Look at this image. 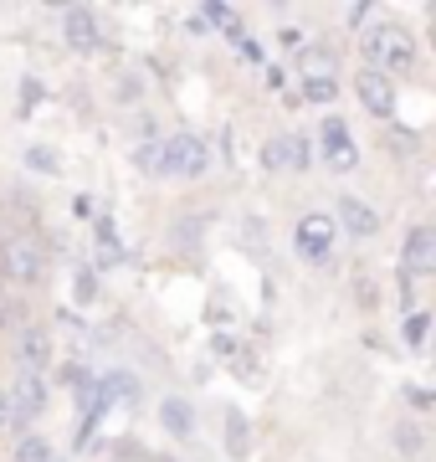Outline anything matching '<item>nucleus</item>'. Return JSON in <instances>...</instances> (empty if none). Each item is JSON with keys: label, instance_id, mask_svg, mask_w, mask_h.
<instances>
[{"label": "nucleus", "instance_id": "obj_23", "mask_svg": "<svg viewBox=\"0 0 436 462\" xmlns=\"http://www.w3.org/2000/svg\"><path fill=\"white\" fill-rule=\"evenodd\" d=\"M205 16L216 21V26H226V32H236V16L226 11V5H205Z\"/></svg>", "mask_w": 436, "mask_h": 462}, {"label": "nucleus", "instance_id": "obj_4", "mask_svg": "<svg viewBox=\"0 0 436 462\" xmlns=\"http://www.w3.org/2000/svg\"><path fill=\"white\" fill-rule=\"evenodd\" d=\"M293 247H298L303 263H323L334 252V216H323V211L303 216L298 231H293Z\"/></svg>", "mask_w": 436, "mask_h": 462}, {"label": "nucleus", "instance_id": "obj_17", "mask_svg": "<svg viewBox=\"0 0 436 462\" xmlns=\"http://www.w3.org/2000/svg\"><path fill=\"white\" fill-rule=\"evenodd\" d=\"M139 170H144V175H165V144H159V139H150V144H139Z\"/></svg>", "mask_w": 436, "mask_h": 462}, {"label": "nucleus", "instance_id": "obj_19", "mask_svg": "<svg viewBox=\"0 0 436 462\" xmlns=\"http://www.w3.org/2000/svg\"><path fill=\"white\" fill-rule=\"evenodd\" d=\"M26 165L41 170V175H57V154H51L47 144H32V149H26Z\"/></svg>", "mask_w": 436, "mask_h": 462}, {"label": "nucleus", "instance_id": "obj_7", "mask_svg": "<svg viewBox=\"0 0 436 462\" xmlns=\"http://www.w3.org/2000/svg\"><path fill=\"white\" fill-rule=\"evenodd\" d=\"M62 36H68V47H77V51H93L103 42V32H98V16L87 11V5H68L62 11Z\"/></svg>", "mask_w": 436, "mask_h": 462}, {"label": "nucleus", "instance_id": "obj_25", "mask_svg": "<svg viewBox=\"0 0 436 462\" xmlns=\"http://www.w3.org/2000/svg\"><path fill=\"white\" fill-rule=\"evenodd\" d=\"M401 452H421V431L416 427H401Z\"/></svg>", "mask_w": 436, "mask_h": 462}, {"label": "nucleus", "instance_id": "obj_14", "mask_svg": "<svg viewBox=\"0 0 436 462\" xmlns=\"http://www.w3.org/2000/svg\"><path fill=\"white\" fill-rule=\"evenodd\" d=\"M11 406H16V427L26 421V416L41 411V406H47V391H41V380H36V375H21V385L11 391Z\"/></svg>", "mask_w": 436, "mask_h": 462}, {"label": "nucleus", "instance_id": "obj_9", "mask_svg": "<svg viewBox=\"0 0 436 462\" xmlns=\"http://www.w3.org/2000/svg\"><path fill=\"white\" fill-rule=\"evenodd\" d=\"M339 221H344V231H354V236H375V231H380L375 206L359 200V196H339Z\"/></svg>", "mask_w": 436, "mask_h": 462}, {"label": "nucleus", "instance_id": "obj_12", "mask_svg": "<svg viewBox=\"0 0 436 462\" xmlns=\"http://www.w3.org/2000/svg\"><path fill=\"white\" fill-rule=\"evenodd\" d=\"M16 355H21V370H26V375H36V370H41V365L51 360V339H47V329L26 324V334H21Z\"/></svg>", "mask_w": 436, "mask_h": 462}, {"label": "nucleus", "instance_id": "obj_2", "mask_svg": "<svg viewBox=\"0 0 436 462\" xmlns=\"http://www.w3.org/2000/svg\"><path fill=\"white\" fill-rule=\"evenodd\" d=\"M165 144V175H180V180H195L211 165V149H205L201 134H175V139H159Z\"/></svg>", "mask_w": 436, "mask_h": 462}, {"label": "nucleus", "instance_id": "obj_20", "mask_svg": "<svg viewBox=\"0 0 436 462\" xmlns=\"http://www.w3.org/2000/svg\"><path fill=\"white\" fill-rule=\"evenodd\" d=\"M339 83H303V98L308 103H334Z\"/></svg>", "mask_w": 436, "mask_h": 462}, {"label": "nucleus", "instance_id": "obj_15", "mask_svg": "<svg viewBox=\"0 0 436 462\" xmlns=\"http://www.w3.org/2000/svg\"><path fill=\"white\" fill-rule=\"evenodd\" d=\"M159 421H165L169 437H190V431H195V411H190V401H180V396H169L165 406H159Z\"/></svg>", "mask_w": 436, "mask_h": 462}, {"label": "nucleus", "instance_id": "obj_3", "mask_svg": "<svg viewBox=\"0 0 436 462\" xmlns=\"http://www.w3.org/2000/svg\"><path fill=\"white\" fill-rule=\"evenodd\" d=\"M0 273L11 282H41V273H47V257H41V247L36 242H26V236H11L5 247H0Z\"/></svg>", "mask_w": 436, "mask_h": 462}, {"label": "nucleus", "instance_id": "obj_11", "mask_svg": "<svg viewBox=\"0 0 436 462\" xmlns=\"http://www.w3.org/2000/svg\"><path fill=\"white\" fill-rule=\"evenodd\" d=\"M405 267L411 273H431L436 267V231L431 226H416L405 236Z\"/></svg>", "mask_w": 436, "mask_h": 462}, {"label": "nucleus", "instance_id": "obj_18", "mask_svg": "<svg viewBox=\"0 0 436 462\" xmlns=\"http://www.w3.org/2000/svg\"><path fill=\"white\" fill-rule=\"evenodd\" d=\"M16 462H51V442H47V437H21Z\"/></svg>", "mask_w": 436, "mask_h": 462}, {"label": "nucleus", "instance_id": "obj_10", "mask_svg": "<svg viewBox=\"0 0 436 462\" xmlns=\"http://www.w3.org/2000/svg\"><path fill=\"white\" fill-rule=\"evenodd\" d=\"M339 72V57L329 47H303L298 51V78L303 83H334Z\"/></svg>", "mask_w": 436, "mask_h": 462}, {"label": "nucleus", "instance_id": "obj_16", "mask_svg": "<svg viewBox=\"0 0 436 462\" xmlns=\"http://www.w3.org/2000/svg\"><path fill=\"white\" fill-rule=\"evenodd\" d=\"M226 447H232L236 457L252 452V427H247V416L241 411H226Z\"/></svg>", "mask_w": 436, "mask_h": 462}, {"label": "nucleus", "instance_id": "obj_1", "mask_svg": "<svg viewBox=\"0 0 436 462\" xmlns=\"http://www.w3.org/2000/svg\"><path fill=\"white\" fill-rule=\"evenodd\" d=\"M365 51L380 62V72H405V67L416 62V42H411V32L405 26H390V21H380V26H369L365 32Z\"/></svg>", "mask_w": 436, "mask_h": 462}, {"label": "nucleus", "instance_id": "obj_8", "mask_svg": "<svg viewBox=\"0 0 436 462\" xmlns=\"http://www.w3.org/2000/svg\"><path fill=\"white\" fill-rule=\"evenodd\" d=\"M262 165L268 170H303L308 165V144H303L298 134H277L262 144Z\"/></svg>", "mask_w": 436, "mask_h": 462}, {"label": "nucleus", "instance_id": "obj_13", "mask_svg": "<svg viewBox=\"0 0 436 462\" xmlns=\"http://www.w3.org/2000/svg\"><path fill=\"white\" fill-rule=\"evenodd\" d=\"M98 391V401H118V406H134L139 401V380L134 375H123V370H108V375L93 385Z\"/></svg>", "mask_w": 436, "mask_h": 462}, {"label": "nucleus", "instance_id": "obj_24", "mask_svg": "<svg viewBox=\"0 0 436 462\" xmlns=\"http://www.w3.org/2000/svg\"><path fill=\"white\" fill-rule=\"evenodd\" d=\"M426 324H431V319H426V314H416L411 324H405V339H411V345H421V339H426Z\"/></svg>", "mask_w": 436, "mask_h": 462}, {"label": "nucleus", "instance_id": "obj_26", "mask_svg": "<svg viewBox=\"0 0 436 462\" xmlns=\"http://www.w3.org/2000/svg\"><path fill=\"white\" fill-rule=\"evenodd\" d=\"M98 293V282H93V273H83V278H77V298H93Z\"/></svg>", "mask_w": 436, "mask_h": 462}, {"label": "nucleus", "instance_id": "obj_22", "mask_svg": "<svg viewBox=\"0 0 436 462\" xmlns=\"http://www.w3.org/2000/svg\"><path fill=\"white\" fill-rule=\"evenodd\" d=\"M98 242H103V252H108V257H118V231H114V221H103V226H98Z\"/></svg>", "mask_w": 436, "mask_h": 462}, {"label": "nucleus", "instance_id": "obj_6", "mask_svg": "<svg viewBox=\"0 0 436 462\" xmlns=\"http://www.w3.org/2000/svg\"><path fill=\"white\" fill-rule=\"evenodd\" d=\"M354 160H359V149H354L344 118H329V124H323V165L344 175V170H354Z\"/></svg>", "mask_w": 436, "mask_h": 462}, {"label": "nucleus", "instance_id": "obj_21", "mask_svg": "<svg viewBox=\"0 0 436 462\" xmlns=\"http://www.w3.org/2000/svg\"><path fill=\"white\" fill-rule=\"evenodd\" d=\"M16 427V406H11V391H0V431Z\"/></svg>", "mask_w": 436, "mask_h": 462}, {"label": "nucleus", "instance_id": "obj_5", "mask_svg": "<svg viewBox=\"0 0 436 462\" xmlns=\"http://www.w3.org/2000/svg\"><path fill=\"white\" fill-rule=\"evenodd\" d=\"M354 93H359V103H365L375 118L395 114V83H390L380 67H359V72H354Z\"/></svg>", "mask_w": 436, "mask_h": 462}, {"label": "nucleus", "instance_id": "obj_27", "mask_svg": "<svg viewBox=\"0 0 436 462\" xmlns=\"http://www.w3.org/2000/svg\"><path fill=\"white\" fill-rule=\"evenodd\" d=\"M283 47H298L303 51V32H298V26H287V32H283Z\"/></svg>", "mask_w": 436, "mask_h": 462}]
</instances>
